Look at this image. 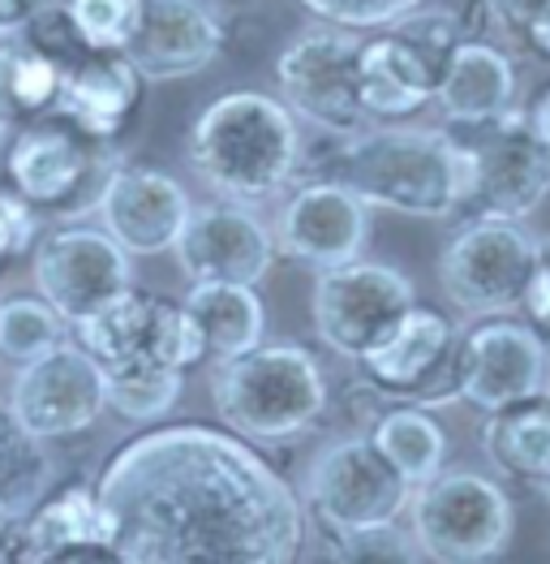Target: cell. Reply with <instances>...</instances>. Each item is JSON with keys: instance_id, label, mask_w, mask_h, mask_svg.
Here are the masks:
<instances>
[{"instance_id": "1", "label": "cell", "mask_w": 550, "mask_h": 564, "mask_svg": "<svg viewBox=\"0 0 550 564\" xmlns=\"http://www.w3.org/2000/svg\"><path fill=\"white\" fill-rule=\"evenodd\" d=\"M95 496L117 564H306V505L224 426L138 435L103 466Z\"/></svg>"}, {"instance_id": "2", "label": "cell", "mask_w": 550, "mask_h": 564, "mask_svg": "<svg viewBox=\"0 0 550 564\" xmlns=\"http://www.w3.org/2000/svg\"><path fill=\"white\" fill-rule=\"evenodd\" d=\"M301 126L267 91H224L189 130V169L220 203L254 207L293 182Z\"/></svg>"}, {"instance_id": "3", "label": "cell", "mask_w": 550, "mask_h": 564, "mask_svg": "<svg viewBox=\"0 0 550 564\" xmlns=\"http://www.w3.org/2000/svg\"><path fill=\"white\" fill-rule=\"evenodd\" d=\"M331 182L353 189L366 207L443 220L464 207L469 155L464 142L443 130L374 126L340 142Z\"/></svg>"}, {"instance_id": "4", "label": "cell", "mask_w": 550, "mask_h": 564, "mask_svg": "<svg viewBox=\"0 0 550 564\" xmlns=\"http://www.w3.org/2000/svg\"><path fill=\"white\" fill-rule=\"evenodd\" d=\"M216 410L245 444H293L327 410L319 358L301 345H258L216 371Z\"/></svg>"}, {"instance_id": "5", "label": "cell", "mask_w": 550, "mask_h": 564, "mask_svg": "<svg viewBox=\"0 0 550 564\" xmlns=\"http://www.w3.org/2000/svg\"><path fill=\"white\" fill-rule=\"evenodd\" d=\"M413 547L435 564H491L512 543V500L477 470H443L409 500Z\"/></svg>"}, {"instance_id": "6", "label": "cell", "mask_w": 550, "mask_h": 564, "mask_svg": "<svg viewBox=\"0 0 550 564\" xmlns=\"http://www.w3.org/2000/svg\"><path fill=\"white\" fill-rule=\"evenodd\" d=\"M78 349L99 367V379L130 376V371H177L207 362L198 328L189 324L182 302L151 297L125 289L117 302H108L99 315L82 319L78 328Z\"/></svg>"}, {"instance_id": "7", "label": "cell", "mask_w": 550, "mask_h": 564, "mask_svg": "<svg viewBox=\"0 0 550 564\" xmlns=\"http://www.w3.org/2000/svg\"><path fill=\"white\" fill-rule=\"evenodd\" d=\"M112 169H117V151L108 142L87 139L56 117L26 126L18 142L9 147L13 194L35 216L52 212L61 220H74V216L99 207V194L108 186Z\"/></svg>"}, {"instance_id": "8", "label": "cell", "mask_w": 550, "mask_h": 564, "mask_svg": "<svg viewBox=\"0 0 550 564\" xmlns=\"http://www.w3.org/2000/svg\"><path fill=\"white\" fill-rule=\"evenodd\" d=\"M534 263H538V241L525 225L473 216L439 254V281L452 306H460L464 315L499 319L520 311Z\"/></svg>"}, {"instance_id": "9", "label": "cell", "mask_w": 550, "mask_h": 564, "mask_svg": "<svg viewBox=\"0 0 550 564\" xmlns=\"http://www.w3.org/2000/svg\"><path fill=\"white\" fill-rule=\"evenodd\" d=\"M409 500L413 487L378 457L366 435L327 444L310 470V509L336 539L396 525L409 513Z\"/></svg>"}, {"instance_id": "10", "label": "cell", "mask_w": 550, "mask_h": 564, "mask_svg": "<svg viewBox=\"0 0 550 564\" xmlns=\"http://www.w3.org/2000/svg\"><path fill=\"white\" fill-rule=\"evenodd\" d=\"M409 306H417L413 281L392 263L353 259L315 281V332L349 362H362Z\"/></svg>"}, {"instance_id": "11", "label": "cell", "mask_w": 550, "mask_h": 564, "mask_svg": "<svg viewBox=\"0 0 550 564\" xmlns=\"http://www.w3.org/2000/svg\"><path fill=\"white\" fill-rule=\"evenodd\" d=\"M358 47L344 31H310L275 56L279 104L293 121H310L340 139L366 130L358 104Z\"/></svg>"}, {"instance_id": "12", "label": "cell", "mask_w": 550, "mask_h": 564, "mask_svg": "<svg viewBox=\"0 0 550 564\" xmlns=\"http://www.w3.org/2000/svg\"><path fill=\"white\" fill-rule=\"evenodd\" d=\"M457 336L443 311L417 302L358 362V371L378 397L400 405H443L457 397Z\"/></svg>"}, {"instance_id": "13", "label": "cell", "mask_w": 550, "mask_h": 564, "mask_svg": "<svg viewBox=\"0 0 550 564\" xmlns=\"http://www.w3.org/2000/svg\"><path fill=\"white\" fill-rule=\"evenodd\" d=\"M550 354L520 319H477L457 336V401L477 414H499L547 392Z\"/></svg>"}, {"instance_id": "14", "label": "cell", "mask_w": 550, "mask_h": 564, "mask_svg": "<svg viewBox=\"0 0 550 564\" xmlns=\"http://www.w3.org/2000/svg\"><path fill=\"white\" fill-rule=\"evenodd\" d=\"M35 289L69 328L99 315L130 284V254L103 229H56L35 250Z\"/></svg>"}, {"instance_id": "15", "label": "cell", "mask_w": 550, "mask_h": 564, "mask_svg": "<svg viewBox=\"0 0 550 564\" xmlns=\"http://www.w3.org/2000/svg\"><path fill=\"white\" fill-rule=\"evenodd\" d=\"M469 155V189L464 203L473 216L495 220H525L534 216L550 194V151L529 139L520 108H512L504 121L486 126L482 142H464Z\"/></svg>"}, {"instance_id": "16", "label": "cell", "mask_w": 550, "mask_h": 564, "mask_svg": "<svg viewBox=\"0 0 550 564\" xmlns=\"http://www.w3.org/2000/svg\"><path fill=\"white\" fill-rule=\"evenodd\" d=\"M103 414V379L99 367L78 349V345H61L44 358L26 362L13 379V401H9V419L13 426L44 444L61 435H78Z\"/></svg>"}, {"instance_id": "17", "label": "cell", "mask_w": 550, "mask_h": 564, "mask_svg": "<svg viewBox=\"0 0 550 564\" xmlns=\"http://www.w3.org/2000/svg\"><path fill=\"white\" fill-rule=\"evenodd\" d=\"M370 234V207L344 189L340 182L322 177V182H306L297 186L275 220V250L288 254L301 268L315 272H331L344 268L353 259H362V246Z\"/></svg>"}, {"instance_id": "18", "label": "cell", "mask_w": 550, "mask_h": 564, "mask_svg": "<svg viewBox=\"0 0 550 564\" xmlns=\"http://www.w3.org/2000/svg\"><path fill=\"white\" fill-rule=\"evenodd\" d=\"M177 263L189 284H254L272 272V229L254 216V207L207 203L194 207L177 237Z\"/></svg>"}, {"instance_id": "19", "label": "cell", "mask_w": 550, "mask_h": 564, "mask_svg": "<svg viewBox=\"0 0 550 564\" xmlns=\"http://www.w3.org/2000/svg\"><path fill=\"white\" fill-rule=\"evenodd\" d=\"M95 212L103 220V234L125 254H164L177 246L194 207L177 177L146 164H117Z\"/></svg>"}, {"instance_id": "20", "label": "cell", "mask_w": 550, "mask_h": 564, "mask_svg": "<svg viewBox=\"0 0 550 564\" xmlns=\"http://www.w3.org/2000/svg\"><path fill=\"white\" fill-rule=\"evenodd\" d=\"M224 47V22L207 0H146L125 61L142 83H173L207 69Z\"/></svg>"}, {"instance_id": "21", "label": "cell", "mask_w": 550, "mask_h": 564, "mask_svg": "<svg viewBox=\"0 0 550 564\" xmlns=\"http://www.w3.org/2000/svg\"><path fill=\"white\" fill-rule=\"evenodd\" d=\"M138 104H142V78L121 52H82L61 78L52 117L112 147V139L130 126Z\"/></svg>"}, {"instance_id": "22", "label": "cell", "mask_w": 550, "mask_h": 564, "mask_svg": "<svg viewBox=\"0 0 550 564\" xmlns=\"http://www.w3.org/2000/svg\"><path fill=\"white\" fill-rule=\"evenodd\" d=\"M439 112L457 126H495L516 108V69L504 47L486 40H460L435 78Z\"/></svg>"}, {"instance_id": "23", "label": "cell", "mask_w": 550, "mask_h": 564, "mask_svg": "<svg viewBox=\"0 0 550 564\" xmlns=\"http://www.w3.org/2000/svg\"><path fill=\"white\" fill-rule=\"evenodd\" d=\"M435 99V69L396 31L358 47V104L366 121H409Z\"/></svg>"}, {"instance_id": "24", "label": "cell", "mask_w": 550, "mask_h": 564, "mask_svg": "<svg viewBox=\"0 0 550 564\" xmlns=\"http://www.w3.org/2000/svg\"><path fill=\"white\" fill-rule=\"evenodd\" d=\"M182 306L189 324L198 328L202 354L216 362H232L263 345L267 311L258 289L250 284H189V297Z\"/></svg>"}, {"instance_id": "25", "label": "cell", "mask_w": 550, "mask_h": 564, "mask_svg": "<svg viewBox=\"0 0 550 564\" xmlns=\"http://www.w3.org/2000/svg\"><path fill=\"white\" fill-rule=\"evenodd\" d=\"M366 440L413 491L448 470V431L421 405H387L374 414Z\"/></svg>"}, {"instance_id": "26", "label": "cell", "mask_w": 550, "mask_h": 564, "mask_svg": "<svg viewBox=\"0 0 550 564\" xmlns=\"http://www.w3.org/2000/svg\"><path fill=\"white\" fill-rule=\"evenodd\" d=\"M482 453L495 470L520 482H550V397H529L491 414L482 426Z\"/></svg>"}, {"instance_id": "27", "label": "cell", "mask_w": 550, "mask_h": 564, "mask_svg": "<svg viewBox=\"0 0 550 564\" xmlns=\"http://www.w3.org/2000/svg\"><path fill=\"white\" fill-rule=\"evenodd\" d=\"M65 65L44 52L40 44H31L26 35H9L0 40V117L35 126L52 117V104L61 91Z\"/></svg>"}, {"instance_id": "28", "label": "cell", "mask_w": 550, "mask_h": 564, "mask_svg": "<svg viewBox=\"0 0 550 564\" xmlns=\"http://www.w3.org/2000/svg\"><path fill=\"white\" fill-rule=\"evenodd\" d=\"M22 534L35 556L69 552V547H108V518H103V505L91 487L74 482L65 491H56L52 500H44L26 518Z\"/></svg>"}, {"instance_id": "29", "label": "cell", "mask_w": 550, "mask_h": 564, "mask_svg": "<svg viewBox=\"0 0 550 564\" xmlns=\"http://www.w3.org/2000/svg\"><path fill=\"white\" fill-rule=\"evenodd\" d=\"M69 340V324L40 297H13L0 302V358L9 362H35Z\"/></svg>"}, {"instance_id": "30", "label": "cell", "mask_w": 550, "mask_h": 564, "mask_svg": "<svg viewBox=\"0 0 550 564\" xmlns=\"http://www.w3.org/2000/svg\"><path fill=\"white\" fill-rule=\"evenodd\" d=\"M146 0H65V22L87 52H125Z\"/></svg>"}, {"instance_id": "31", "label": "cell", "mask_w": 550, "mask_h": 564, "mask_svg": "<svg viewBox=\"0 0 550 564\" xmlns=\"http://www.w3.org/2000/svg\"><path fill=\"white\" fill-rule=\"evenodd\" d=\"M185 376L177 371H130V376L103 379V405H112L130 423H155L164 419L177 397H182Z\"/></svg>"}, {"instance_id": "32", "label": "cell", "mask_w": 550, "mask_h": 564, "mask_svg": "<svg viewBox=\"0 0 550 564\" xmlns=\"http://www.w3.org/2000/svg\"><path fill=\"white\" fill-rule=\"evenodd\" d=\"M392 31L435 69V78H439V69H443V61L452 56V47H457L460 40H469V35L460 31V18L448 13V9H413L409 18H400Z\"/></svg>"}, {"instance_id": "33", "label": "cell", "mask_w": 550, "mask_h": 564, "mask_svg": "<svg viewBox=\"0 0 550 564\" xmlns=\"http://www.w3.org/2000/svg\"><path fill=\"white\" fill-rule=\"evenodd\" d=\"M301 9L336 31H392L400 18L421 9V0H301Z\"/></svg>"}, {"instance_id": "34", "label": "cell", "mask_w": 550, "mask_h": 564, "mask_svg": "<svg viewBox=\"0 0 550 564\" xmlns=\"http://www.w3.org/2000/svg\"><path fill=\"white\" fill-rule=\"evenodd\" d=\"M340 564H417V547L396 525H378L340 539Z\"/></svg>"}, {"instance_id": "35", "label": "cell", "mask_w": 550, "mask_h": 564, "mask_svg": "<svg viewBox=\"0 0 550 564\" xmlns=\"http://www.w3.org/2000/svg\"><path fill=\"white\" fill-rule=\"evenodd\" d=\"M520 324L542 340V349L550 354V241H538V263H534V276L529 289L520 297Z\"/></svg>"}, {"instance_id": "36", "label": "cell", "mask_w": 550, "mask_h": 564, "mask_svg": "<svg viewBox=\"0 0 550 564\" xmlns=\"http://www.w3.org/2000/svg\"><path fill=\"white\" fill-rule=\"evenodd\" d=\"M35 241V212L18 198V194H4L0 189V268L18 254H26Z\"/></svg>"}, {"instance_id": "37", "label": "cell", "mask_w": 550, "mask_h": 564, "mask_svg": "<svg viewBox=\"0 0 550 564\" xmlns=\"http://www.w3.org/2000/svg\"><path fill=\"white\" fill-rule=\"evenodd\" d=\"M491 4V13L504 22V26H512V31H525L542 9H547L550 0H486Z\"/></svg>"}, {"instance_id": "38", "label": "cell", "mask_w": 550, "mask_h": 564, "mask_svg": "<svg viewBox=\"0 0 550 564\" xmlns=\"http://www.w3.org/2000/svg\"><path fill=\"white\" fill-rule=\"evenodd\" d=\"M520 121H525L529 139L538 142L542 151H550V87H542L529 108H520Z\"/></svg>"}, {"instance_id": "39", "label": "cell", "mask_w": 550, "mask_h": 564, "mask_svg": "<svg viewBox=\"0 0 550 564\" xmlns=\"http://www.w3.org/2000/svg\"><path fill=\"white\" fill-rule=\"evenodd\" d=\"M0 564H35V552L22 525H0Z\"/></svg>"}, {"instance_id": "40", "label": "cell", "mask_w": 550, "mask_h": 564, "mask_svg": "<svg viewBox=\"0 0 550 564\" xmlns=\"http://www.w3.org/2000/svg\"><path fill=\"white\" fill-rule=\"evenodd\" d=\"M35 564H117L108 547H69V552H52V556H35Z\"/></svg>"}, {"instance_id": "41", "label": "cell", "mask_w": 550, "mask_h": 564, "mask_svg": "<svg viewBox=\"0 0 550 564\" xmlns=\"http://www.w3.org/2000/svg\"><path fill=\"white\" fill-rule=\"evenodd\" d=\"M520 35H525V44L534 47L538 56H547L550 61V4L534 18V22H529V26H525V31H520Z\"/></svg>"}, {"instance_id": "42", "label": "cell", "mask_w": 550, "mask_h": 564, "mask_svg": "<svg viewBox=\"0 0 550 564\" xmlns=\"http://www.w3.org/2000/svg\"><path fill=\"white\" fill-rule=\"evenodd\" d=\"M13 35V22H9V0H0V40Z\"/></svg>"}, {"instance_id": "43", "label": "cell", "mask_w": 550, "mask_h": 564, "mask_svg": "<svg viewBox=\"0 0 550 564\" xmlns=\"http://www.w3.org/2000/svg\"><path fill=\"white\" fill-rule=\"evenodd\" d=\"M13 431H18V426H13V419H9V410H0V444H4Z\"/></svg>"}, {"instance_id": "44", "label": "cell", "mask_w": 550, "mask_h": 564, "mask_svg": "<svg viewBox=\"0 0 550 564\" xmlns=\"http://www.w3.org/2000/svg\"><path fill=\"white\" fill-rule=\"evenodd\" d=\"M0 139H4V117H0Z\"/></svg>"}, {"instance_id": "45", "label": "cell", "mask_w": 550, "mask_h": 564, "mask_svg": "<svg viewBox=\"0 0 550 564\" xmlns=\"http://www.w3.org/2000/svg\"><path fill=\"white\" fill-rule=\"evenodd\" d=\"M542 487H547V500H550V482H542Z\"/></svg>"}]
</instances>
